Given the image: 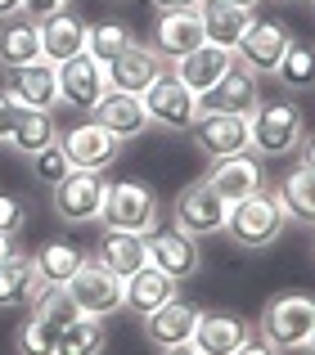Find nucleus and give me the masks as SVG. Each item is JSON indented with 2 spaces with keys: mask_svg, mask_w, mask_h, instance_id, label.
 I'll return each instance as SVG.
<instances>
[{
  "mask_svg": "<svg viewBox=\"0 0 315 355\" xmlns=\"http://www.w3.org/2000/svg\"><path fill=\"white\" fill-rule=\"evenodd\" d=\"M284 225H289V216H284L280 198H275L271 189H257V193H248V198H239V202L225 207L221 234L235 243V248H244V252H266V248L280 243Z\"/></svg>",
  "mask_w": 315,
  "mask_h": 355,
  "instance_id": "f257e3e1",
  "label": "nucleus"
},
{
  "mask_svg": "<svg viewBox=\"0 0 315 355\" xmlns=\"http://www.w3.org/2000/svg\"><path fill=\"white\" fill-rule=\"evenodd\" d=\"M311 324H315V297L280 293V297L266 302L262 320H257V333H262L275 351H307Z\"/></svg>",
  "mask_w": 315,
  "mask_h": 355,
  "instance_id": "f03ea898",
  "label": "nucleus"
},
{
  "mask_svg": "<svg viewBox=\"0 0 315 355\" xmlns=\"http://www.w3.org/2000/svg\"><path fill=\"white\" fill-rule=\"evenodd\" d=\"M253 121V153L257 157H289L302 148L307 139V121H302V108L289 104V99H271V104H257Z\"/></svg>",
  "mask_w": 315,
  "mask_h": 355,
  "instance_id": "7ed1b4c3",
  "label": "nucleus"
},
{
  "mask_svg": "<svg viewBox=\"0 0 315 355\" xmlns=\"http://www.w3.org/2000/svg\"><path fill=\"white\" fill-rule=\"evenodd\" d=\"M194 144L207 162L216 157H239V153H253V121L244 113H221V108H198L189 126Z\"/></svg>",
  "mask_w": 315,
  "mask_h": 355,
  "instance_id": "20e7f679",
  "label": "nucleus"
},
{
  "mask_svg": "<svg viewBox=\"0 0 315 355\" xmlns=\"http://www.w3.org/2000/svg\"><path fill=\"white\" fill-rule=\"evenodd\" d=\"M108 230H131V234H153L158 230V193L140 180H117L104 193V211H99Z\"/></svg>",
  "mask_w": 315,
  "mask_h": 355,
  "instance_id": "39448f33",
  "label": "nucleus"
},
{
  "mask_svg": "<svg viewBox=\"0 0 315 355\" xmlns=\"http://www.w3.org/2000/svg\"><path fill=\"white\" fill-rule=\"evenodd\" d=\"M104 193H108L104 171H77V166H72L50 189V202H54L63 225H90V220H99V211H104Z\"/></svg>",
  "mask_w": 315,
  "mask_h": 355,
  "instance_id": "423d86ee",
  "label": "nucleus"
},
{
  "mask_svg": "<svg viewBox=\"0 0 315 355\" xmlns=\"http://www.w3.org/2000/svg\"><path fill=\"white\" fill-rule=\"evenodd\" d=\"M289 41H293V32H289V23H284V18H275V14H253L248 32L239 36V45H235V59L244 63L248 72L266 77V72L280 68Z\"/></svg>",
  "mask_w": 315,
  "mask_h": 355,
  "instance_id": "0eeeda50",
  "label": "nucleus"
},
{
  "mask_svg": "<svg viewBox=\"0 0 315 355\" xmlns=\"http://www.w3.org/2000/svg\"><path fill=\"white\" fill-rule=\"evenodd\" d=\"M59 144H63V153H68V162L77 166V171H108V166L122 157V139H117L113 130H104L95 117L59 130Z\"/></svg>",
  "mask_w": 315,
  "mask_h": 355,
  "instance_id": "6e6552de",
  "label": "nucleus"
},
{
  "mask_svg": "<svg viewBox=\"0 0 315 355\" xmlns=\"http://www.w3.org/2000/svg\"><path fill=\"white\" fill-rule=\"evenodd\" d=\"M63 293L72 297V306H77L81 315H95V320H108V315L122 311V279L108 275L104 266H95L90 257H86V266L63 284Z\"/></svg>",
  "mask_w": 315,
  "mask_h": 355,
  "instance_id": "1a4fd4ad",
  "label": "nucleus"
},
{
  "mask_svg": "<svg viewBox=\"0 0 315 355\" xmlns=\"http://www.w3.org/2000/svg\"><path fill=\"white\" fill-rule=\"evenodd\" d=\"M225 207H230V202H221L216 193H212L207 180H194V184H185V189L176 193L171 220H176V230H185V234L207 239V234H221V225H225Z\"/></svg>",
  "mask_w": 315,
  "mask_h": 355,
  "instance_id": "9d476101",
  "label": "nucleus"
},
{
  "mask_svg": "<svg viewBox=\"0 0 315 355\" xmlns=\"http://www.w3.org/2000/svg\"><path fill=\"white\" fill-rule=\"evenodd\" d=\"M140 99H144V108H149V121L162 126V130H189L194 117H198V95L185 90L180 81L171 77V68H167Z\"/></svg>",
  "mask_w": 315,
  "mask_h": 355,
  "instance_id": "9b49d317",
  "label": "nucleus"
},
{
  "mask_svg": "<svg viewBox=\"0 0 315 355\" xmlns=\"http://www.w3.org/2000/svg\"><path fill=\"white\" fill-rule=\"evenodd\" d=\"M149 243V266H158L167 279H176V284H185V279H194L203 270V248L194 234H185V230H153V234H144Z\"/></svg>",
  "mask_w": 315,
  "mask_h": 355,
  "instance_id": "f8f14e48",
  "label": "nucleus"
},
{
  "mask_svg": "<svg viewBox=\"0 0 315 355\" xmlns=\"http://www.w3.org/2000/svg\"><path fill=\"white\" fill-rule=\"evenodd\" d=\"M235 50H225V45H212V41H203L198 50H189V54H180V59H171L167 68H171V77L180 81L185 90H194V95H207L212 86H216L221 77H225L230 68H235Z\"/></svg>",
  "mask_w": 315,
  "mask_h": 355,
  "instance_id": "ddd939ff",
  "label": "nucleus"
},
{
  "mask_svg": "<svg viewBox=\"0 0 315 355\" xmlns=\"http://www.w3.org/2000/svg\"><path fill=\"white\" fill-rule=\"evenodd\" d=\"M59 104L77 108V113H95V104L108 90V72L104 63H95L90 54H77V59L59 63Z\"/></svg>",
  "mask_w": 315,
  "mask_h": 355,
  "instance_id": "4468645a",
  "label": "nucleus"
},
{
  "mask_svg": "<svg viewBox=\"0 0 315 355\" xmlns=\"http://www.w3.org/2000/svg\"><path fill=\"white\" fill-rule=\"evenodd\" d=\"M203 180L212 184V193H216L221 202H239V198H248V193L266 189V171H262V157H257V153L216 157Z\"/></svg>",
  "mask_w": 315,
  "mask_h": 355,
  "instance_id": "2eb2a0df",
  "label": "nucleus"
},
{
  "mask_svg": "<svg viewBox=\"0 0 315 355\" xmlns=\"http://www.w3.org/2000/svg\"><path fill=\"white\" fill-rule=\"evenodd\" d=\"M253 338V324L235 311H203L198 324H194L189 347L198 355H235L244 342Z\"/></svg>",
  "mask_w": 315,
  "mask_h": 355,
  "instance_id": "dca6fc26",
  "label": "nucleus"
},
{
  "mask_svg": "<svg viewBox=\"0 0 315 355\" xmlns=\"http://www.w3.org/2000/svg\"><path fill=\"white\" fill-rule=\"evenodd\" d=\"M90 117H95L104 130H113L122 144H126V139H140L144 130L153 126V121H149V108H144V99L131 95V90H113V86L104 90V99L95 104V113H90Z\"/></svg>",
  "mask_w": 315,
  "mask_h": 355,
  "instance_id": "f3484780",
  "label": "nucleus"
},
{
  "mask_svg": "<svg viewBox=\"0 0 315 355\" xmlns=\"http://www.w3.org/2000/svg\"><path fill=\"white\" fill-rule=\"evenodd\" d=\"M203 41H207V32H203V14L198 9H167V14H158L149 45L171 63V59H180V54L198 50Z\"/></svg>",
  "mask_w": 315,
  "mask_h": 355,
  "instance_id": "a211bd4d",
  "label": "nucleus"
},
{
  "mask_svg": "<svg viewBox=\"0 0 315 355\" xmlns=\"http://www.w3.org/2000/svg\"><path fill=\"white\" fill-rule=\"evenodd\" d=\"M104 72H108V86H113V90H131V95H144V90H149L153 81L167 72V59L153 50V45H140V41H135L131 50H122Z\"/></svg>",
  "mask_w": 315,
  "mask_h": 355,
  "instance_id": "6ab92c4d",
  "label": "nucleus"
},
{
  "mask_svg": "<svg viewBox=\"0 0 315 355\" xmlns=\"http://www.w3.org/2000/svg\"><path fill=\"white\" fill-rule=\"evenodd\" d=\"M95 266H104L108 275H117V279H131L140 266H149V243H144V234H131V230H108L104 225V234H99L95 248Z\"/></svg>",
  "mask_w": 315,
  "mask_h": 355,
  "instance_id": "aec40b11",
  "label": "nucleus"
},
{
  "mask_svg": "<svg viewBox=\"0 0 315 355\" xmlns=\"http://www.w3.org/2000/svg\"><path fill=\"white\" fill-rule=\"evenodd\" d=\"M257 104H262V77L248 72L244 63H235V68L198 99V108H221V113H244V117H253Z\"/></svg>",
  "mask_w": 315,
  "mask_h": 355,
  "instance_id": "412c9836",
  "label": "nucleus"
},
{
  "mask_svg": "<svg viewBox=\"0 0 315 355\" xmlns=\"http://www.w3.org/2000/svg\"><path fill=\"white\" fill-rule=\"evenodd\" d=\"M176 297H180V284H176V279H167L158 266H140L131 279H122V311H131L135 320L153 315L158 306L176 302Z\"/></svg>",
  "mask_w": 315,
  "mask_h": 355,
  "instance_id": "4be33fe9",
  "label": "nucleus"
},
{
  "mask_svg": "<svg viewBox=\"0 0 315 355\" xmlns=\"http://www.w3.org/2000/svg\"><path fill=\"white\" fill-rule=\"evenodd\" d=\"M86 27L90 23H81V14H72V9L41 18V59L59 68V63L86 54Z\"/></svg>",
  "mask_w": 315,
  "mask_h": 355,
  "instance_id": "5701e85b",
  "label": "nucleus"
},
{
  "mask_svg": "<svg viewBox=\"0 0 315 355\" xmlns=\"http://www.w3.org/2000/svg\"><path fill=\"white\" fill-rule=\"evenodd\" d=\"M198 315H203V306H194V302H167V306H158L153 315H144V338L153 342L158 351H167V347H185V342L194 338V324H198Z\"/></svg>",
  "mask_w": 315,
  "mask_h": 355,
  "instance_id": "b1692460",
  "label": "nucleus"
},
{
  "mask_svg": "<svg viewBox=\"0 0 315 355\" xmlns=\"http://www.w3.org/2000/svg\"><path fill=\"white\" fill-rule=\"evenodd\" d=\"M5 90L23 108H54V104H59V72H54V63H45V59L23 63V68L9 72Z\"/></svg>",
  "mask_w": 315,
  "mask_h": 355,
  "instance_id": "393cba45",
  "label": "nucleus"
},
{
  "mask_svg": "<svg viewBox=\"0 0 315 355\" xmlns=\"http://www.w3.org/2000/svg\"><path fill=\"white\" fill-rule=\"evenodd\" d=\"M41 293H45V284H41V275H36V266H32L27 252H14V257L0 261V311L32 306Z\"/></svg>",
  "mask_w": 315,
  "mask_h": 355,
  "instance_id": "a878e982",
  "label": "nucleus"
},
{
  "mask_svg": "<svg viewBox=\"0 0 315 355\" xmlns=\"http://www.w3.org/2000/svg\"><path fill=\"white\" fill-rule=\"evenodd\" d=\"M275 198H280L284 216L293 220V225H311L315 230V171L311 166H293V171H284L280 180H275Z\"/></svg>",
  "mask_w": 315,
  "mask_h": 355,
  "instance_id": "bb28decb",
  "label": "nucleus"
},
{
  "mask_svg": "<svg viewBox=\"0 0 315 355\" xmlns=\"http://www.w3.org/2000/svg\"><path fill=\"white\" fill-rule=\"evenodd\" d=\"M36 59H41V23L27 18V14L5 18L0 23V68L14 72V68L36 63Z\"/></svg>",
  "mask_w": 315,
  "mask_h": 355,
  "instance_id": "cd10ccee",
  "label": "nucleus"
},
{
  "mask_svg": "<svg viewBox=\"0 0 315 355\" xmlns=\"http://www.w3.org/2000/svg\"><path fill=\"white\" fill-rule=\"evenodd\" d=\"M198 14H203V32H207V41H212V45H225V50H235L239 36L248 32V23H253L257 9L225 5V0H203Z\"/></svg>",
  "mask_w": 315,
  "mask_h": 355,
  "instance_id": "c85d7f7f",
  "label": "nucleus"
},
{
  "mask_svg": "<svg viewBox=\"0 0 315 355\" xmlns=\"http://www.w3.org/2000/svg\"><path fill=\"white\" fill-rule=\"evenodd\" d=\"M32 266H36V275H41L45 288H63L81 266H86V252H81L77 243H68V239H50L32 257Z\"/></svg>",
  "mask_w": 315,
  "mask_h": 355,
  "instance_id": "c756f323",
  "label": "nucleus"
},
{
  "mask_svg": "<svg viewBox=\"0 0 315 355\" xmlns=\"http://www.w3.org/2000/svg\"><path fill=\"white\" fill-rule=\"evenodd\" d=\"M59 139V126H54V117H50V108H23V117H18V126H14V135L5 139L14 153H23V157H36L45 144H54Z\"/></svg>",
  "mask_w": 315,
  "mask_h": 355,
  "instance_id": "7c9ffc66",
  "label": "nucleus"
},
{
  "mask_svg": "<svg viewBox=\"0 0 315 355\" xmlns=\"http://www.w3.org/2000/svg\"><path fill=\"white\" fill-rule=\"evenodd\" d=\"M104 347H108L104 320L77 311V320H72L68 329L59 333V347H54V355H104Z\"/></svg>",
  "mask_w": 315,
  "mask_h": 355,
  "instance_id": "2f4dec72",
  "label": "nucleus"
},
{
  "mask_svg": "<svg viewBox=\"0 0 315 355\" xmlns=\"http://www.w3.org/2000/svg\"><path fill=\"white\" fill-rule=\"evenodd\" d=\"M275 77H280L293 95L315 90V41H298V36H293L284 59H280V68H275Z\"/></svg>",
  "mask_w": 315,
  "mask_h": 355,
  "instance_id": "473e14b6",
  "label": "nucleus"
},
{
  "mask_svg": "<svg viewBox=\"0 0 315 355\" xmlns=\"http://www.w3.org/2000/svg\"><path fill=\"white\" fill-rule=\"evenodd\" d=\"M131 45H135V36H131V27H126V23L104 18V23H90V27H86V54H90L95 63H104V68H108V63H113L122 50H131Z\"/></svg>",
  "mask_w": 315,
  "mask_h": 355,
  "instance_id": "72a5a7b5",
  "label": "nucleus"
},
{
  "mask_svg": "<svg viewBox=\"0 0 315 355\" xmlns=\"http://www.w3.org/2000/svg\"><path fill=\"white\" fill-rule=\"evenodd\" d=\"M59 324H50L41 311H32L23 324H18L14 333V351L18 355H54V347H59Z\"/></svg>",
  "mask_w": 315,
  "mask_h": 355,
  "instance_id": "f704fd0d",
  "label": "nucleus"
},
{
  "mask_svg": "<svg viewBox=\"0 0 315 355\" xmlns=\"http://www.w3.org/2000/svg\"><path fill=\"white\" fill-rule=\"evenodd\" d=\"M68 171H72V162H68V153H63L59 139H54V144H45L41 153L32 157V175H36L41 184H50V189H54V184H59Z\"/></svg>",
  "mask_w": 315,
  "mask_h": 355,
  "instance_id": "c9c22d12",
  "label": "nucleus"
},
{
  "mask_svg": "<svg viewBox=\"0 0 315 355\" xmlns=\"http://www.w3.org/2000/svg\"><path fill=\"white\" fill-rule=\"evenodd\" d=\"M27 216H32V207H27V198H18V193H0V234L18 239L27 225Z\"/></svg>",
  "mask_w": 315,
  "mask_h": 355,
  "instance_id": "e433bc0d",
  "label": "nucleus"
},
{
  "mask_svg": "<svg viewBox=\"0 0 315 355\" xmlns=\"http://www.w3.org/2000/svg\"><path fill=\"white\" fill-rule=\"evenodd\" d=\"M18 117H23V104H18V99L9 95L5 86H0V139H9V135H14Z\"/></svg>",
  "mask_w": 315,
  "mask_h": 355,
  "instance_id": "4c0bfd02",
  "label": "nucleus"
},
{
  "mask_svg": "<svg viewBox=\"0 0 315 355\" xmlns=\"http://www.w3.org/2000/svg\"><path fill=\"white\" fill-rule=\"evenodd\" d=\"M72 0H23V14L27 18H36V23H41V18H50V14H59V9H68Z\"/></svg>",
  "mask_w": 315,
  "mask_h": 355,
  "instance_id": "58836bf2",
  "label": "nucleus"
},
{
  "mask_svg": "<svg viewBox=\"0 0 315 355\" xmlns=\"http://www.w3.org/2000/svg\"><path fill=\"white\" fill-rule=\"evenodd\" d=\"M235 355H284V351H275L271 342L262 338V333H253V338H248V342H244V347H239Z\"/></svg>",
  "mask_w": 315,
  "mask_h": 355,
  "instance_id": "ea45409f",
  "label": "nucleus"
},
{
  "mask_svg": "<svg viewBox=\"0 0 315 355\" xmlns=\"http://www.w3.org/2000/svg\"><path fill=\"white\" fill-rule=\"evenodd\" d=\"M149 5L158 9V14H167V9H198L203 0H149Z\"/></svg>",
  "mask_w": 315,
  "mask_h": 355,
  "instance_id": "a19ab883",
  "label": "nucleus"
},
{
  "mask_svg": "<svg viewBox=\"0 0 315 355\" xmlns=\"http://www.w3.org/2000/svg\"><path fill=\"white\" fill-rule=\"evenodd\" d=\"M23 14V0H0V23H5V18H18Z\"/></svg>",
  "mask_w": 315,
  "mask_h": 355,
  "instance_id": "79ce46f5",
  "label": "nucleus"
},
{
  "mask_svg": "<svg viewBox=\"0 0 315 355\" xmlns=\"http://www.w3.org/2000/svg\"><path fill=\"white\" fill-rule=\"evenodd\" d=\"M302 166H311V171H315V135L302 139Z\"/></svg>",
  "mask_w": 315,
  "mask_h": 355,
  "instance_id": "37998d69",
  "label": "nucleus"
},
{
  "mask_svg": "<svg viewBox=\"0 0 315 355\" xmlns=\"http://www.w3.org/2000/svg\"><path fill=\"white\" fill-rule=\"evenodd\" d=\"M14 252H18V243L9 239V234H0V261H5V257H14Z\"/></svg>",
  "mask_w": 315,
  "mask_h": 355,
  "instance_id": "c03bdc74",
  "label": "nucleus"
},
{
  "mask_svg": "<svg viewBox=\"0 0 315 355\" xmlns=\"http://www.w3.org/2000/svg\"><path fill=\"white\" fill-rule=\"evenodd\" d=\"M162 355H198V351H194V347H189V342H185V347H167Z\"/></svg>",
  "mask_w": 315,
  "mask_h": 355,
  "instance_id": "a18cd8bd",
  "label": "nucleus"
},
{
  "mask_svg": "<svg viewBox=\"0 0 315 355\" xmlns=\"http://www.w3.org/2000/svg\"><path fill=\"white\" fill-rule=\"evenodd\" d=\"M225 5H244V9H257L262 0H225Z\"/></svg>",
  "mask_w": 315,
  "mask_h": 355,
  "instance_id": "49530a36",
  "label": "nucleus"
},
{
  "mask_svg": "<svg viewBox=\"0 0 315 355\" xmlns=\"http://www.w3.org/2000/svg\"><path fill=\"white\" fill-rule=\"evenodd\" d=\"M307 351L315 355V324H311V338H307Z\"/></svg>",
  "mask_w": 315,
  "mask_h": 355,
  "instance_id": "de8ad7c7",
  "label": "nucleus"
},
{
  "mask_svg": "<svg viewBox=\"0 0 315 355\" xmlns=\"http://www.w3.org/2000/svg\"><path fill=\"white\" fill-rule=\"evenodd\" d=\"M284 5H289V0H284Z\"/></svg>",
  "mask_w": 315,
  "mask_h": 355,
  "instance_id": "09e8293b",
  "label": "nucleus"
}]
</instances>
